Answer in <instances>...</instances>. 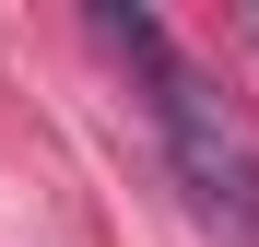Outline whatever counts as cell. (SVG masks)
Returning <instances> with one entry per match:
<instances>
[{
    "label": "cell",
    "instance_id": "1",
    "mask_svg": "<svg viewBox=\"0 0 259 247\" xmlns=\"http://www.w3.org/2000/svg\"><path fill=\"white\" fill-rule=\"evenodd\" d=\"M95 47H118L130 59V82H142V118H153V141H165V165H177V188H189V212L212 224V235H236V247H259V141H247V118L224 106V82H212L177 35H165L153 12H95Z\"/></svg>",
    "mask_w": 259,
    "mask_h": 247
}]
</instances>
